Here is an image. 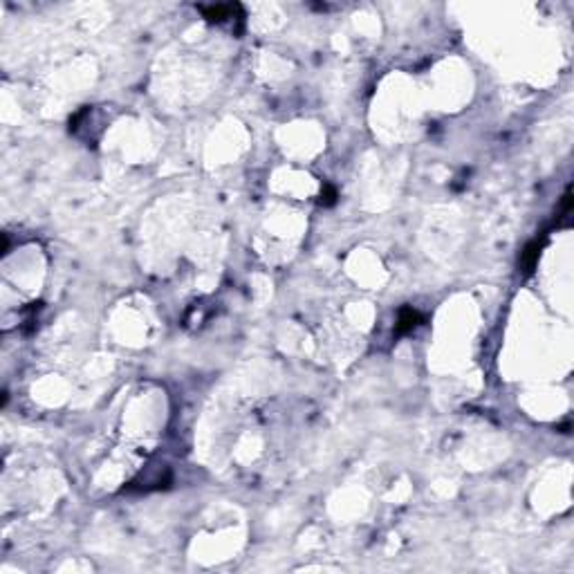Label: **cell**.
I'll return each instance as SVG.
<instances>
[{
    "label": "cell",
    "instance_id": "obj_1",
    "mask_svg": "<svg viewBox=\"0 0 574 574\" xmlns=\"http://www.w3.org/2000/svg\"><path fill=\"white\" fill-rule=\"evenodd\" d=\"M415 321H417V314H415L413 310H404L402 312V317H399V332H404V330H410V328L415 326Z\"/></svg>",
    "mask_w": 574,
    "mask_h": 574
}]
</instances>
